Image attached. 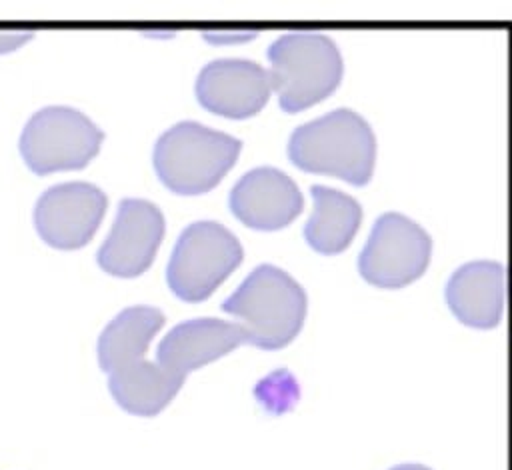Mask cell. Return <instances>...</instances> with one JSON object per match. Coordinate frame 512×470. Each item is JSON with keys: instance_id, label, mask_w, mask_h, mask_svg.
<instances>
[{"instance_id": "9a60e30c", "label": "cell", "mask_w": 512, "mask_h": 470, "mask_svg": "<svg viewBox=\"0 0 512 470\" xmlns=\"http://www.w3.org/2000/svg\"><path fill=\"white\" fill-rule=\"evenodd\" d=\"M164 326V314L152 306H130L122 310L98 338V364L114 372L142 360L152 338Z\"/></svg>"}, {"instance_id": "5b68a950", "label": "cell", "mask_w": 512, "mask_h": 470, "mask_svg": "<svg viewBox=\"0 0 512 470\" xmlns=\"http://www.w3.org/2000/svg\"><path fill=\"white\" fill-rule=\"evenodd\" d=\"M242 262L238 238L218 222L200 220L186 226L172 250L166 280L186 302L208 298Z\"/></svg>"}, {"instance_id": "277c9868", "label": "cell", "mask_w": 512, "mask_h": 470, "mask_svg": "<svg viewBox=\"0 0 512 470\" xmlns=\"http://www.w3.org/2000/svg\"><path fill=\"white\" fill-rule=\"evenodd\" d=\"M242 142L198 122H178L154 146L158 178L176 194L192 196L212 190L234 166Z\"/></svg>"}, {"instance_id": "ba28073f", "label": "cell", "mask_w": 512, "mask_h": 470, "mask_svg": "<svg viewBox=\"0 0 512 470\" xmlns=\"http://www.w3.org/2000/svg\"><path fill=\"white\" fill-rule=\"evenodd\" d=\"M106 194L88 182H64L48 188L36 202L34 226L40 238L60 250L90 242L106 212Z\"/></svg>"}, {"instance_id": "d6986e66", "label": "cell", "mask_w": 512, "mask_h": 470, "mask_svg": "<svg viewBox=\"0 0 512 470\" xmlns=\"http://www.w3.org/2000/svg\"><path fill=\"white\" fill-rule=\"evenodd\" d=\"M390 470H430V468H426L422 464H400V466H394Z\"/></svg>"}, {"instance_id": "6da1fadb", "label": "cell", "mask_w": 512, "mask_h": 470, "mask_svg": "<svg viewBox=\"0 0 512 470\" xmlns=\"http://www.w3.org/2000/svg\"><path fill=\"white\" fill-rule=\"evenodd\" d=\"M288 158L306 172L362 186L374 172L376 138L358 112L338 108L298 126L288 142Z\"/></svg>"}, {"instance_id": "7a4b0ae2", "label": "cell", "mask_w": 512, "mask_h": 470, "mask_svg": "<svg viewBox=\"0 0 512 470\" xmlns=\"http://www.w3.org/2000/svg\"><path fill=\"white\" fill-rule=\"evenodd\" d=\"M222 310L238 316L248 344L278 350L290 344L306 318V292L284 270L260 264L222 302Z\"/></svg>"}, {"instance_id": "7c38bea8", "label": "cell", "mask_w": 512, "mask_h": 470, "mask_svg": "<svg viewBox=\"0 0 512 470\" xmlns=\"http://www.w3.org/2000/svg\"><path fill=\"white\" fill-rule=\"evenodd\" d=\"M240 344H248V334L240 324L218 318L184 320L160 340L156 362L186 378L188 372L226 356Z\"/></svg>"}, {"instance_id": "4fadbf2b", "label": "cell", "mask_w": 512, "mask_h": 470, "mask_svg": "<svg viewBox=\"0 0 512 470\" xmlns=\"http://www.w3.org/2000/svg\"><path fill=\"white\" fill-rule=\"evenodd\" d=\"M504 266L474 260L460 266L446 284V302L454 316L474 328H494L504 310Z\"/></svg>"}, {"instance_id": "52a82bcc", "label": "cell", "mask_w": 512, "mask_h": 470, "mask_svg": "<svg viewBox=\"0 0 512 470\" xmlns=\"http://www.w3.org/2000/svg\"><path fill=\"white\" fill-rule=\"evenodd\" d=\"M432 254L428 232L398 212L382 214L358 256L362 278L378 288H402L424 274Z\"/></svg>"}, {"instance_id": "30bf717a", "label": "cell", "mask_w": 512, "mask_h": 470, "mask_svg": "<svg viewBox=\"0 0 512 470\" xmlns=\"http://www.w3.org/2000/svg\"><path fill=\"white\" fill-rule=\"evenodd\" d=\"M272 92L266 68L244 58H220L206 64L196 80L198 102L226 118L258 114Z\"/></svg>"}, {"instance_id": "e0dca14e", "label": "cell", "mask_w": 512, "mask_h": 470, "mask_svg": "<svg viewBox=\"0 0 512 470\" xmlns=\"http://www.w3.org/2000/svg\"><path fill=\"white\" fill-rule=\"evenodd\" d=\"M30 38H32V32L28 30H0V54L14 52Z\"/></svg>"}, {"instance_id": "8992f818", "label": "cell", "mask_w": 512, "mask_h": 470, "mask_svg": "<svg viewBox=\"0 0 512 470\" xmlns=\"http://www.w3.org/2000/svg\"><path fill=\"white\" fill-rule=\"evenodd\" d=\"M104 132L80 110L46 106L20 134V154L36 174L84 168L100 150Z\"/></svg>"}, {"instance_id": "8fae6325", "label": "cell", "mask_w": 512, "mask_h": 470, "mask_svg": "<svg viewBox=\"0 0 512 470\" xmlns=\"http://www.w3.org/2000/svg\"><path fill=\"white\" fill-rule=\"evenodd\" d=\"M302 206L304 200L296 182L270 166L246 172L230 192L234 216L256 230L288 226L302 212Z\"/></svg>"}, {"instance_id": "9c48e42d", "label": "cell", "mask_w": 512, "mask_h": 470, "mask_svg": "<svg viewBox=\"0 0 512 470\" xmlns=\"http://www.w3.org/2000/svg\"><path fill=\"white\" fill-rule=\"evenodd\" d=\"M162 238L164 216L160 208L148 200L124 198L116 222L98 250V264L112 276H140L150 268Z\"/></svg>"}, {"instance_id": "3957f363", "label": "cell", "mask_w": 512, "mask_h": 470, "mask_svg": "<svg viewBox=\"0 0 512 470\" xmlns=\"http://www.w3.org/2000/svg\"><path fill=\"white\" fill-rule=\"evenodd\" d=\"M270 82L284 112H300L328 98L342 78L336 42L320 32H288L268 48Z\"/></svg>"}, {"instance_id": "2e32d148", "label": "cell", "mask_w": 512, "mask_h": 470, "mask_svg": "<svg viewBox=\"0 0 512 470\" xmlns=\"http://www.w3.org/2000/svg\"><path fill=\"white\" fill-rule=\"evenodd\" d=\"M314 210L304 226L306 242L320 254H338L352 242L362 222V208L352 196L314 184Z\"/></svg>"}, {"instance_id": "5bb4252c", "label": "cell", "mask_w": 512, "mask_h": 470, "mask_svg": "<svg viewBox=\"0 0 512 470\" xmlns=\"http://www.w3.org/2000/svg\"><path fill=\"white\" fill-rule=\"evenodd\" d=\"M184 378L158 362L136 360L108 374V390L130 414L156 416L180 392Z\"/></svg>"}, {"instance_id": "ac0fdd59", "label": "cell", "mask_w": 512, "mask_h": 470, "mask_svg": "<svg viewBox=\"0 0 512 470\" xmlns=\"http://www.w3.org/2000/svg\"><path fill=\"white\" fill-rule=\"evenodd\" d=\"M258 36L256 30H206L204 38L210 42H242Z\"/></svg>"}]
</instances>
